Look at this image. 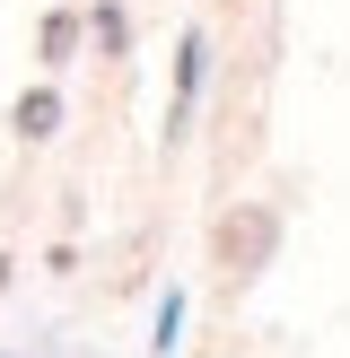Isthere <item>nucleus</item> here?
I'll return each instance as SVG.
<instances>
[{"mask_svg": "<svg viewBox=\"0 0 350 358\" xmlns=\"http://www.w3.org/2000/svg\"><path fill=\"white\" fill-rule=\"evenodd\" d=\"M97 52H122V9H97Z\"/></svg>", "mask_w": 350, "mask_h": 358, "instance_id": "nucleus-4", "label": "nucleus"}, {"mask_svg": "<svg viewBox=\"0 0 350 358\" xmlns=\"http://www.w3.org/2000/svg\"><path fill=\"white\" fill-rule=\"evenodd\" d=\"M52 122H62V96H52V87H27V96H18V131L52 140Z\"/></svg>", "mask_w": 350, "mask_h": 358, "instance_id": "nucleus-2", "label": "nucleus"}, {"mask_svg": "<svg viewBox=\"0 0 350 358\" xmlns=\"http://www.w3.org/2000/svg\"><path fill=\"white\" fill-rule=\"evenodd\" d=\"M272 245H280V219H272V201H237L219 227H210V262H219L227 280H254L262 262H272Z\"/></svg>", "mask_w": 350, "mask_h": 358, "instance_id": "nucleus-1", "label": "nucleus"}, {"mask_svg": "<svg viewBox=\"0 0 350 358\" xmlns=\"http://www.w3.org/2000/svg\"><path fill=\"white\" fill-rule=\"evenodd\" d=\"M9 271H18V262H9V254H0V297H9Z\"/></svg>", "mask_w": 350, "mask_h": 358, "instance_id": "nucleus-5", "label": "nucleus"}, {"mask_svg": "<svg viewBox=\"0 0 350 358\" xmlns=\"http://www.w3.org/2000/svg\"><path fill=\"white\" fill-rule=\"evenodd\" d=\"M70 44H79V17H70V9H52V17H44V62H62Z\"/></svg>", "mask_w": 350, "mask_h": 358, "instance_id": "nucleus-3", "label": "nucleus"}]
</instances>
